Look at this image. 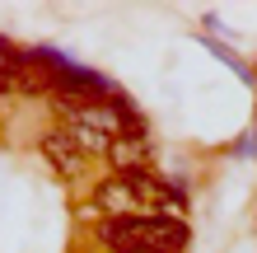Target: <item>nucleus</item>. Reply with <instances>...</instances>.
Segmentation results:
<instances>
[{
  "label": "nucleus",
  "mask_w": 257,
  "mask_h": 253,
  "mask_svg": "<svg viewBox=\"0 0 257 253\" xmlns=\"http://www.w3.org/2000/svg\"><path fill=\"white\" fill-rule=\"evenodd\" d=\"M108 159H112V174H150V159H155V141L141 122H131L122 136L108 145Z\"/></svg>",
  "instance_id": "4"
},
{
  "label": "nucleus",
  "mask_w": 257,
  "mask_h": 253,
  "mask_svg": "<svg viewBox=\"0 0 257 253\" xmlns=\"http://www.w3.org/2000/svg\"><path fill=\"white\" fill-rule=\"evenodd\" d=\"M98 244L108 253H183L187 225L173 216H122L98 220Z\"/></svg>",
  "instance_id": "1"
},
{
  "label": "nucleus",
  "mask_w": 257,
  "mask_h": 253,
  "mask_svg": "<svg viewBox=\"0 0 257 253\" xmlns=\"http://www.w3.org/2000/svg\"><path fill=\"white\" fill-rule=\"evenodd\" d=\"M136 122L131 108L122 99H108V103H75L66 113V131L80 141L84 155H108V145L122 136V131Z\"/></svg>",
  "instance_id": "3"
},
{
  "label": "nucleus",
  "mask_w": 257,
  "mask_h": 253,
  "mask_svg": "<svg viewBox=\"0 0 257 253\" xmlns=\"http://www.w3.org/2000/svg\"><path fill=\"white\" fill-rule=\"evenodd\" d=\"M0 47H5V42H0Z\"/></svg>",
  "instance_id": "6"
},
{
  "label": "nucleus",
  "mask_w": 257,
  "mask_h": 253,
  "mask_svg": "<svg viewBox=\"0 0 257 253\" xmlns=\"http://www.w3.org/2000/svg\"><path fill=\"white\" fill-rule=\"evenodd\" d=\"M94 206L108 220H122V216H145L150 206H164V211H178V192L155 174H112L94 188Z\"/></svg>",
  "instance_id": "2"
},
{
  "label": "nucleus",
  "mask_w": 257,
  "mask_h": 253,
  "mask_svg": "<svg viewBox=\"0 0 257 253\" xmlns=\"http://www.w3.org/2000/svg\"><path fill=\"white\" fill-rule=\"evenodd\" d=\"M42 155H47V164L61 174V178H80L84 174V150H80V141L70 136L66 127H56V131H47V136H42Z\"/></svg>",
  "instance_id": "5"
}]
</instances>
